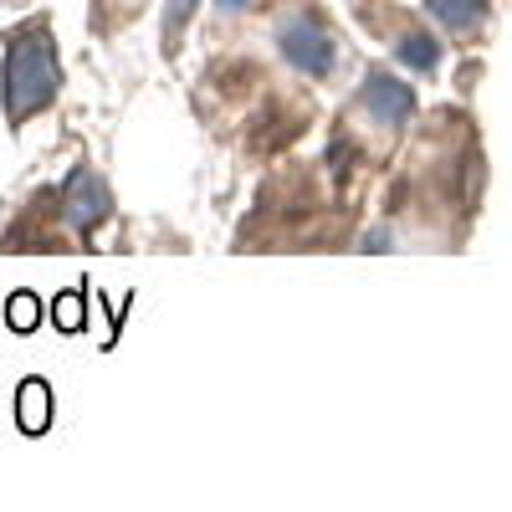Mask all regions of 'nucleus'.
<instances>
[{
  "label": "nucleus",
  "instance_id": "0eeeda50",
  "mask_svg": "<svg viewBox=\"0 0 512 512\" xmlns=\"http://www.w3.org/2000/svg\"><path fill=\"white\" fill-rule=\"evenodd\" d=\"M431 11H436L446 26L466 31V26H477V21H482V0H431Z\"/></svg>",
  "mask_w": 512,
  "mask_h": 512
},
{
  "label": "nucleus",
  "instance_id": "7ed1b4c3",
  "mask_svg": "<svg viewBox=\"0 0 512 512\" xmlns=\"http://www.w3.org/2000/svg\"><path fill=\"white\" fill-rule=\"evenodd\" d=\"M108 210H113V200H108L103 180L88 175V169H77L72 185H67V195H62V216H67V226H72V231H93V226L108 221Z\"/></svg>",
  "mask_w": 512,
  "mask_h": 512
},
{
  "label": "nucleus",
  "instance_id": "20e7f679",
  "mask_svg": "<svg viewBox=\"0 0 512 512\" xmlns=\"http://www.w3.org/2000/svg\"><path fill=\"white\" fill-rule=\"evenodd\" d=\"M16 425L26 436H47L52 431V384L47 379H21L16 390Z\"/></svg>",
  "mask_w": 512,
  "mask_h": 512
},
{
  "label": "nucleus",
  "instance_id": "6e6552de",
  "mask_svg": "<svg viewBox=\"0 0 512 512\" xmlns=\"http://www.w3.org/2000/svg\"><path fill=\"white\" fill-rule=\"evenodd\" d=\"M52 323H57L62 333H82V323H88V308H82V287L57 297V303H52Z\"/></svg>",
  "mask_w": 512,
  "mask_h": 512
},
{
  "label": "nucleus",
  "instance_id": "1a4fd4ad",
  "mask_svg": "<svg viewBox=\"0 0 512 512\" xmlns=\"http://www.w3.org/2000/svg\"><path fill=\"white\" fill-rule=\"evenodd\" d=\"M400 57H405L410 67H420V72H425V67H436V57H441V47H436V41H431V36H410V41H405V47H400Z\"/></svg>",
  "mask_w": 512,
  "mask_h": 512
},
{
  "label": "nucleus",
  "instance_id": "9b49d317",
  "mask_svg": "<svg viewBox=\"0 0 512 512\" xmlns=\"http://www.w3.org/2000/svg\"><path fill=\"white\" fill-rule=\"evenodd\" d=\"M221 6H226V11H241V6H246V0H221Z\"/></svg>",
  "mask_w": 512,
  "mask_h": 512
},
{
  "label": "nucleus",
  "instance_id": "f03ea898",
  "mask_svg": "<svg viewBox=\"0 0 512 512\" xmlns=\"http://www.w3.org/2000/svg\"><path fill=\"white\" fill-rule=\"evenodd\" d=\"M282 57L292 62V67H303V72H313V77H323L328 67H333V36L323 31V21H287L282 26Z\"/></svg>",
  "mask_w": 512,
  "mask_h": 512
},
{
  "label": "nucleus",
  "instance_id": "39448f33",
  "mask_svg": "<svg viewBox=\"0 0 512 512\" xmlns=\"http://www.w3.org/2000/svg\"><path fill=\"white\" fill-rule=\"evenodd\" d=\"M364 103H369V113H374L379 123H405L410 108H415L410 88H400V82H390V77H374L369 88H364Z\"/></svg>",
  "mask_w": 512,
  "mask_h": 512
},
{
  "label": "nucleus",
  "instance_id": "423d86ee",
  "mask_svg": "<svg viewBox=\"0 0 512 512\" xmlns=\"http://www.w3.org/2000/svg\"><path fill=\"white\" fill-rule=\"evenodd\" d=\"M6 323H11V333H36V323H41V297L36 292H11V303H6Z\"/></svg>",
  "mask_w": 512,
  "mask_h": 512
},
{
  "label": "nucleus",
  "instance_id": "9d476101",
  "mask_svg": "<svg viewBox=\"0 0 512 512\" xmlns=\"http://www.w3.org/2000/svg\"><path fill=\"white\" fill-rule=\"evenodd\" d=\"M190 6H195V0H175V6H169V36L180 31V21L190 16Z\"/></svg>",
  "mask_w": 512,
  "mask_h": 512
},
{
  "label": "nucleus",
  "instance_id": "f257e3e1",
  "mask_svg": "<svg viewBox=\"0 0 512 512\" xmlns=\"http://www.w3.org/2000/svg\"><path fill=\"white\" fill-rule=\"evenodd\" d=\"M57 88H62V62H57L52 36L41 26L16 36L6 52V118L11 123L36 118L41 108H52Z\"/></svg>",
  "mask_w": 512,
  "mask_h": 512
}]
</instances>
